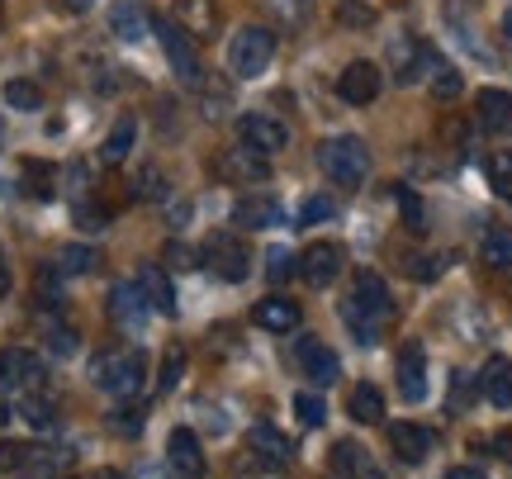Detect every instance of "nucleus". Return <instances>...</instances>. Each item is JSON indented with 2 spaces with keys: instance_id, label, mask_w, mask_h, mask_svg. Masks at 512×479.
<instances>
[{
  "instance_id": "nucleus-1",
  "label": "nucleus",
  "mask_w": 512,
  "mask_h": 479,
  "mask_svg": "<svg viewBox=\"0 0 512 479\" xmlns=\"http://www.w3.org/2000/svg\"><path fill=\"white\" fill-rule=\"evenodd\" d=\"M91 380L100 389H110L114 399H133L147 380V356L143 351H124V347L100 351L91 361Z\"/></svg>"
},
{
  "instance_id": "nucleus-2",
  "label": "nucleus",
  "mask_w": 512,
  "mask_h": 479,
  "mask_svg": "<svg viewBox=\"0 0 512 479\" xmlns=\"http://www.w3.org/2000/svg\"><path fill=\"white\" fill-rule=\"evenodd\" d=\"M318 166H323L328 181H337L342 190H356L370 171V152L356 133H342V138H328V143L318 148Z\"/></svg>"
},
{
  "instance_id": "nucleus-3",
  "label": "nucleus",
  "mask_w": 512,
  "mask_h": 479,
  "mask_svg": "<svg viewBox=\"0 0 512 479\" xmlns=\"http://www.w3.org/2000/svg\"><path fill=\"white\" fill-rule=\"evenodd\" d=\"M271 57H275V34L261 29V24H242L238 34H233V43H228V67H233V76H242V81H252V76L266 72Z\"/></svg>"
},
{
  "instance_id": "nucleus-4",
  "label": "nucleus",
  "mask_w": 512,
  "mask_h": 479,
  "mask_svg": "<svg viewBox=\"0 0 512 479\" xmlns=\"http://www.w3.org/2000/svg\"><path fill=\"white\" fill-rule=\"evenodd\" d=\"M152 29H157V38H162V53H166V62H171V72L181 76L185 86H200L204 81L200 48H195V38L185 34V24H176V19H157Z\"/></svg>"
},
{
  "instance_id": "nucleus-5",
  "label": "nucleus",
  "mask_w": 512,
  "mask_h": 479,
  "mask_svg": "<svg viewBox=\"0 0 512 479\" xmlns=\"http://www.w3.org/2000/svg\"><path fill=\"white\" fill-rule=\"evenodd\" d=\"M238 143L242 148L261 152V157H275V152L290 148V129L271 119V114H242L238 119Z\"/></svg>"
},
{
  "instance_id": "nucleus-6",
  "label": "nucleus",
  "mask_w": 512,
  "mask_h": 479,
  "mask_svg": "<svg viewBox=\"0 0 512 479\" xmlns=\"http://www.w3.org/2000/svg\"><path fill=\"white\" fill-rule=\"evenodd\" d=\"M294 356H299V370L309 375L313 385H337L342 380V361H337V351H328V342H318V337H294Z\"/></svg>"
},
{
  "instance_id": "nucleus-7",
  "label": "nucleus",
  "mask_w": 512,
  "mask_h": 479,
  "mask_svg": "<svg viewBox=\"0 0 512 479\" xmlns=\"http://www.w3.org/2000/svg\"><path fill=\"white\" fill-rule=\"evenodd\" d=\"M43 385V361L24 347H0V389H34Z\"/></svg>"
},
{
  "instance_id": "nucleus-8",
  "label": "nucleus",
  "mask_w": 512,
  "mask_h": 479,
  "mask_svg": "<svg viewBox=\"0 0 512 479\" xmlns=\"http://www.w3.org/2000/svg\"><path fill=\"white\" fill-rule=\"evenodd\" d=\"M166 465L176 479H200L204 475V446L190 427H176L171 442H166Z\"/></svg>"
},
{
  "instance_id": "nucleus-9",
  "label": "nucleus",
  "mask_w": 512,
  "mask_h": 479,
  "mask_svg": "<svg viewBox=\"0 0 512 479\" xmlns=\"http://www.w3.org/2000/svg\"><path fill=\"white\" fill-rule=\"evenodd\" d=\"M380 67L375 62H347L342 76H337V95L347 100V105H370L375 95H380Z\"/></svg>"
},
{
  "instance_id": "nucleus-10",
  "label": "nucleus",
  "mask_w": 512,
  "mask_h": 479,
  "mask_svg": "<svg viewBox=\"0 0 512 479\" xmlns=\"http://www.w3.org/2000/svg\"><path fill=\"white\" fill-rule=\"evenodd\" d=\"M337 271H342V247L337 242H313L309 252L299 257V276L309 280L313 290H328Z\"/></svg>"
},
{
  "instance_id": "nucleus-11",
  "label": "nucleus",
  "mask_w": 512,
  "mask_h": 479,
  "mask_svg": "<svg viewBox=\"0 0 512 479\" xmlns=\"http://www.w3.org/2000/svg\"><path fill=\"white\" fill-rule=\"evenodd\" d=\"M147 314H152V304H147L143 285H114V290H110V318L119 323V328L143 332L147 328Z\"/></svg>"
},
{
  "instance_id": "nucleus-12",
  "label": "nucleus",
  "mask_w": 512,
  "mask_h": 479,
  "mask_svg": "<svg viewBox=\"0 0 512 479\" xmlns=\"http://www.w3.org/2000/svg\"><path fill=\"white\" fill-rule=\"evenodd\" d=\"M389 446H394V456L403 465H422L432 456L437 437H432V427H422V423H394L389 427Z\"/></svg>"
},
{
  "instance_id": "nucleus-13",
  "label": "nucleus",
  "mask_w": 512,
  "mask_h": 479,
  "mask_svg": "<svg viewBox=\"0 0 512 479\" xmlns=\"http://www.w3.org/2000/svg\"><path fill=\"white\" fill-rule=\"evenodd\" d=\"M299 318H304V314H299V304H294L290 295H266L252 309V323H256V328H261V332H280V337L299 328Z\"/></svg>"
},
{
  "instance_id": "nucleus-14",
  "label": "nucleus",
  "mask_w": 512,
  "mask_h": 479,
  "mask_svg": "<svg viewBox=\"0 0 512 479\" xmlns=\"http://www.w3.org/2000/svg\"><path fill=\"white\" fill-rule=\"evenodd\" d=\"M219 176L223 181H266L271 176V166H266V157L261 152H252V148H228L219 157Z\"/></svg>"
},
{
  "instance_id": "nucleus-15",
  "label": "nucleus",
  "mask_w": 512,
  "mask_h": 479,
  "mask_svg": "<svg viewBox=\"0 0 512 479\" xmlns=\"http://www.w3.org/2000/svg\"><path fill=\"white\" fill-rule=\"evenodd\" d=\"M209 266H214L223 280H242L252 261H247V247H242L238 238L219 233V238H209Z\"/></svg>"
},
{
  "instance_id": "nucleus-16",
  "label": "nucleus",
  "mask_w": 512,
  "mask_h": 479,
  "mask_svg": "<svg viewBox=\"0 0 512 479\" xmlns=\"http://www.w3.org/2000/svg\"><path fill=\"white\" fill-rule=\"evenodd\" d=\"M233 219H238V228H275L285 219V209H280L275 195H242L233 204Z\"/></svg>"
},
{
  "instance_id": "nucleus-17",
  "label": "nucleus",
  "mask_w": 512,
  "mask_h": 479,
  "mask_svg": "<svg viewBox=\"0 0 512 479\" xmlns=\"http://www.w3.org/2000/svg\"><path fill=\"white\" fill-rule=\"evenodd\" d=\"M399 394L408 404H422V399H427V361H422V347L399 351Z\"/></svg>"
},
{
  "instance_id": "nucleus-18",
  "label": "nucleus",
  "mask_w": 512,
  "mask_h": 479,
  "mask_svg": "<svg viewBox=\"0 0 512 479\" xmlns=\"http://www.w3.org/2000/svg\"><path fill=\"white\" fill-rule=\"evenodd\" d=\"M110 29H114V38L138 43V38L152 29V19H147V10H143V0H114V5H110Z\"/></svg>"
},
{
  "instance_id": "nucleus-19",
  "label": "nucleus",
  "mask_w": 512,
  "mask_h": 479,
  "mask_svg": "<svg viewBox=\"0 0 512 479\" xmlns=\"http://www.w3.org/2000/svg\"><path fill=\"white\" fill-rule=\"evenodd\" d=\"M332 470L347 479H380V465L370 461V451L361 442H337L332 446Z\"/></svg>"
},
{
  "instance_id": "nucleus-20",
  "label": "nucleus",
  "mask_w": 512,
  "mask_h": 479,
  "mask_svg": "<svg viewBox=\"0 0 512 479\" xmlns=\"http://www.w3.org/2000/svg\"><path fill=\"white\" fill-rule=\"evenodd\" d=\"M479 389H484V399L494 408H512V361L494 356V361L484 366V375H479Z\"/></svg>"
},
{
  "instance_id": "nucleus-21",
  "label": "nucleus",
  "mask_w": 512,
  "mask_h": 479,
  "mask_svg": "<svg viewBox=\"0 0 512 479\" xmlns=\"http://www.w3.org/2000/svg\"><path fill=\"white\" fill-rule=\"evenodd\" d=\"M138 285H143L152 314H166V318L176 314V290H171V280H166L162 266H143V271H138Z\"/></svg>"
},
{
  "instance_id": "nucleus-22",
  "label": "nucleus",
  "mask_w": 512,
  "mask_h": 479,
  "mask_svg": "<svg viewBox=\"0 0 512 479\" xmlns=\"http://www.w3.org/2000/svg\"><path fill=\"white\" fill-rule=\"evenodd\" d=\"M479 124L489 133H512V91H479Z\"/></svg>"
},
{
  "instance_id": "nucleus-23",
  "label": "nucleus",
  "mask_w": 512,
  "mask_h": 479,
  "mask_svg": "<svg viewBox=\"0 0 512 479\" xmlns=\"http://www.w3.org/2000/svg\"><path fill=\"white\" fill-rule=\"evenodd\" d=\"M356 304H361V309H370V314L375 318H389L394 314V299H389V285H384L380 276H375V271H361V276H356Z\"/></svg>"
},
{
  "instance_id": "nucleus-24",
  "label": "nucleus",
  "mask_w": 512,
  "mask_h": 479,
  "mask_svg": "<svg viewBox=\"0 0 512 479\" xmlns=\"http://www.w3.org/2000/svg\"><path fill=\"white\" fill-rule=\"evenodd\" d=\"M247 442H252V451L256 456H266L271 465H285L294 456V446H290V437L285 432H275L271 423H256L252 432H247Z\"/></svg>"
},
{
  "instance_id": "nucleus-25",
  "label": "nucleus",
  "mask_w": 512,
  "mask_h": 479,
  "mask_svg": "<svg viewBox=\"0 0 512 479\" xmlns=\"http://www.w3.org/2000/svg\"><path fill=\"white\" fill-rule=\"evenodd\" d=\"M479 257L489 261L494 271H508L512 266V228H503V223L484 228V238H479Z\"/></svg>"
},
{
  "instance_id": "nucleus-26",
  "label": "nucleus",
  "mask_w": 512,
  "mask_h": 479,
  "mask_svg": "<svg viewBox=\"0 0 512 479\" xmlns=\"http://www.w3.org/2000/svg\"><path fill=\"white\" fill-rule=\"evenodd\" d=\"M347 408H351V418H356V423H366V427L384 423V399H380V389H375V385H356V389H351Z\"/></svg>"
},
{
  "instance_id": "nucleus-27",
  "label": "nucleus",
  "mask_w": 512,
  "mask_h": 479,
  "mask_svg": "<svg viewBox=\"0 0 512 479\" xmlns=\"http://www.w3.org/2000/svg\"><path fill=\"white\" fill-rule=\"evenodd\" d=\"M342 318H347L351 337H356L361 347H375V342H380V323H384V318H375L370 309H361L356 299H347V309H342Z\"/></svg>"
},
{
  "instance_id": "nucleus-28",
  "label": "nucleus",
  "mask_w": 512,
  "mask_h": 479,
  "mask_svg": "<svg viewBox=\"0 0 512 479\" xmlns=\"http://www.w3.org/2000/svg\"><path fill=\"white\" fill-rule=\"evenodd\" d=\"M133 138H138V124H133V119L124 114V119H119V124L110 129V138H105V152H100V157H105L110 166H119L128 152H133Z\"/></svg>"
},
{
  "instance_id": "nucleus-29",
  "label": "nucleus",
  "mask_w": 512,
  "mask_h": 479,
  "mask_svg": "<svg viewBox=\"0 0 512 479\" xmlns=\"http://www.w3.org/2000/svg\"><path fill=\"white\" fill-rule=\"evenodd\" d=\"M95 247H81V242H72V247H62L57 252V276H91L95 271Z\"/></svg>"
},
{
  "instance_id": "nucleus-30",
  "label": "nucleus",
  "mask_w": 512,
  "mask_h": 479,
  "mask_svg": "<svg viewBox=\"0 0 512 479\" xmlns=\"http://www.w3.org/2000/svg\"><path fill=\"white\" fill-rule=\"evenodd\" d=\"M5 105L10 110H19V114H34V110H43V91H38L34 81H5Z\"/></svg>"
},
{
  "instance_id": "nucleus-31",
  "label": "nucleus",
  "mask_w": 512,
  "mask_h": 479,
  "mask_svg": "<svg viewBox=\"0 0 512 479\" xmlns=\"http://www.w3.org/2000/svg\"><path fill=\"white\" fill-rule=\"evenodd\" d=\"M53 176H57V166H48V162H24V190H29L34 200H53V195H57Z\"/></svg>"
},
{
  "instance_id": "nucleus-32",
  "label": "nucleus",
  "mask_w": 512,
  "mask_h": 479,
  "mask_svg": "<svg viewBox=\"0 0 512 479\" xmlns=\"http://www.w3.org/2000/svg\"><path fill=\"white\" fill-rule=\"evenodd\" d=\"M489 185H494L498 200L512 204V152H494L489 157Z\"/></svg>"
},
{
  "instance_id": "nucleus-33",
  "label": "nucleus",
  "mask_w": 512,
  "mask_h": 479,
  "mask_svg": "<svg viewBox=\"0 0 512 479\" xmlns=\"http://www.w3.org/2000/svg\"><path fill=\"white\" fill-rule=\"evenodd\" d=\"M110 204H95V200H81L76 204V228L81 233H100V228H110Z\"/></svg>"
},
{
  "instance_id": "nucleus-34",
  "label": "nucleus",
  "mask_w": 512,
  "mask_h": 479,
  "mask_svg": "<svg viewBox=\"0 0 512 479\" xmlns=\"http://www.w3.org/2000/svg\"><path fill=\"white\" fill-rule=\"evenodd\" d=\"M294 271H299V257H294L290 247H271V252H266V276H271L275 285H285Z\"/></svg>"
},
{
  "instance_id": "nucleus-35",
  "label": "nucleus",
  "mask_w": 512,
  "mask_h": 479,
  "mask_svg": "<svg viewBox=\"0 0 512 479\" xmlns=\"http://www.w3.org/2000/svg\"><path fill=\"white\" fill-rule=\"evenodd\" d=\"M399 214L413 233H427V204L418 200V190H399Z\"/></svg>"
},
{
  "instance_id": "nucleus-36",
  "label": "nucleus",
  "mask_w": 512,
  "mask_h": 479,
  "mask_svg": "<svg viewBox=\"0 0 512 479\" xmlns=\"http://www.w3.org/2000/svg\"><path fill=\"white\" fill-rule=\"evenodd\" d=\"M337 219V200H328V195H309L304 200V209H299V223L304 228H313V223H328Z\"/></svg>"
},
{
  "instance_id": "nucleus-37",
  "label": "nucleus",
  "mask_w": 512,
  "mask_h": 479,
  "mask_svg": "<svg viewBox=\"0 0 512 479\" xmlns=\"http://www.w3.org/2000/svg\"><path fill=\"white\" fill-rule=\"evenodd\" d=\"M294 413H299V423H304V427H323V423H328V404H323L318 394H299V399H294Z\"/></svg>"
},
{
  "instance_id": "nucleus-38",
  "label": "nucleus",
  "mask_w": 512,
  "mask_h": 479,
  "mask_svg": "<svg viewBox=\"0 0 512 479\" xmlns=\"http://www.w3.org/2000/svg\"><path fill=\"white\" fill-rule=\"evenodd\" d=\"M460 86H465V81H460L456 67H446V62H437V72H432V95H437V100H456Z\"/></svg>"
},
{
  "instance_id": "nucleus-39",
  "label": "nucleus",
  "mask_w": 512,
  "mask_h": 479,
  "mask_svg": "<svg viewBox=\"0 0 512 479\" xmlns=\"http://www.w3.org/2000/svg\"><path fill=\"white\" fill-rule=\"evenodd\" d=\"M181 375H185V351L181 347H166V356H162V380H157V389H176L181 385Z\"/></svg>"
},
{
  "instance_id": "nucleus-40",
  "label": "nucleus",
  "mask_w": 512,
  "mask_h": 479,
  "mask_svg": "<svg viewBox=\"0 0 512 479\" xmlns=\"http://www.w3.org/2000/svg\"><path fill=\"white\" fill-rule=\"evenodd\" d=\"M133 195H138V200H162L166 195L162 171H157V166H143V171H138V181H133Z\"/></svg>"
},
{
  "instance_id": "nucleus-41",
  "label": "nucleus",
  "mask_w": 512,
  "mask_h": 479,
  "mask_svg": "<svg viewBox=\"0 0 512 479\" xmlns=\"http://www.w3.org/2000/svg\"><path fill=\"white\" fill-rule=\"evenodd\" d=\"M19 413H24V423H34V427H48V423H53V404H48L43 394H24Z\"/></svg>"
},
{
  "instance_id": "nucleus-42",
  "label": "nucleus",
  "mask_w": 512,
  "mask_h": 479,
  "mask_svg": "<svg viewBox=\"0 0 512 479\" xmlns=\"http://www.w3.org/2000/svg\"><path fill=\"white\" fill-rule=\"evenodd\" d=\"M275 5V15L285 19V24H290V29H299V24H304V19H309V0H271Z\"/></svg>"
},
{
  "instance_id": "nucleus-43",
  "label": "nucleus",
  "mask_w": 512,
  "mask_h": 479,
  "mask_svg": "<svg viewBox=\"0 0 512 479\" xmlns=\"http://www.w3.org/2000/svg\"><path fill=\"white\" fill-rule=\"evenodd\" d=\"M29 456H34V451H29L24 442H5V446H0V475H5V470H24V461H29Z\"/></svg>"
},
{
  "instance_id": "nucleus-44",
  "label": "nucleus",
  "mask_w": 512,
  "mask_h": 479,
  "mask_svg": "<svg viewBox=\"0 0 512 479\" xmlns=\"http://www.w3.org/2000/svg\"><path fill=\"white\" fill-rule=\"evenodd\" d=\"M48 351H53V356H72V351H76V332L72 328H53V332H48Z\"/></svg>"
},
{
  "instance_id": "nucleus-45",
  "label": "nucleus",
  "mask_w": 512,
  "mask_h": 479,
  "mask_svg": "<svg viewBox=\"0 0 512 479\" xmlns=\"http://www.w3.org/2000/svg\"><path fill=\"white\" fill-rule=\"evenodd\" d=\"M166 261H171L176 271H190V266H200V257H195V252H190L185 242H171V247H166Z\"/></svg>"
},
{
  "instance_id": "nucleus-46",
  "label": "nucleus",
  "mask_w": 512,
  "mask_h": 479,
  "mask_svg": "<svg viewBox=\"0 0 512 479\" xmlns=\"http://www.w3.org/2000/svg\"><path fill=\"white\" fill-rule=\"evenodd\" d=\"M128 413H114V427H124V432H138L143 427V408L138 404H124Z\"/></svg>"
},
{
  "instance_id": "nucleus-47",
  "label": "nucleus",
  "mask_w": 512,
  "mask_h": 479,
  "mask_svg": "<svg viewBox=\"0 0 512 479\" xmlns=\"http://www.w3.org/2000/svg\"><path fill=\"white\" fill-rule=\"evenodd\" d=\"M494 456L512 465V432H498V437H494Z\"/></svg>"
},
{
  "instance_id": "nucleus-48",
  "label": "nucleus",
  "mask_w": 512,
  "mask_h": 479,
  "mask_svg": "<svg viewBox=\"0 0 512 479\" xmlns=\"http://www.w3.org/2000/svg\"><path fill=\"white\" fill-rule=\"evenodd\" d=\"M10 285H15V271H10V257L0 252V295H10Z\"/></svg>"
},
{
  "instance_id": "nucleus-49",
  "label": "nucleus",
  "mask_w": 512,
  "mask_h": 479,
  "mask_svg": "<svg viewBox=\"0 0 512 479\" xmlns=\"http://www.w3.org/2000/svg\"><path fill=\"white\" fill-rule=\"evenodd\" d=\"M446 479H484V470H475V465H456Z\"/></svg>"
},
{
  "instance_id": "nucleus-50",
  "label": "nucleus",
  "mask_w": 512,
  "mask_h": 479,
  "mask_svg": "<svg viewBox=\"0 0 512 479\" xmlns=\"http://www.w3.org/2000/svg\"><path fill=\"white\" fill-rule=\"evenodd\" d=\"M62 10H72V15H81V10H91V0H57Z\"/></svg>"
},
{
  "instance_id": "nucleus-51",
  "label": "nucleus",
  "mask_w": 512,
  "mask_h": 479,
  "mask_svg": "<svg viewBox=\"0 0 512 479\" xmlns=\"http://www.w3.org/2000/svg\"><path fill=\"white\" fill-rule=\"evenodd\" d=\"M347 24H370V10H347Z\"/></svg>"
},
{
  "instance_id": "nucleus-52",
  "label": "nucleus",
  "mask_w": 512,
  "mask_h": 479,
  "mask_svg": "<svg viewBox=\"0 0 512 479\" xmlns=\"http://www.w3.org/2000/svg\"><path fill=\"white\" fill-rule=\"evenodd\" d=\"M10 413H15V408H10V404H5V399H0V427L10 423Z\"/></svg>"
},
{
  "instance_id": "nucleus-53",
  "label": "nucleus",
  "mask_w": 512,
  "mask_h": 479,
  "mask_svg": "<svg viewBox=\"0 0 512 479\" xmlns=\"http://www.w3.org/2000/svg\"><path fill=\"white\" fill-rule=\"evenodd\" d=\"M91 479H124L119 470H100V475H91Z\"/></svg>"
},
{
  "instance_id": "nucleus-54",
  "label": "nucleus",
  "mask_w": 512,
  "mask_h": 479,
  "mask_svg": "<svg viewBox=\"0 0 512 479\" xmlns=\"http://www.w3.org/2000/svg\"><path fill=\"white\" fill-rule=\"evenodd\" d=\"M503 34L512 38V10H508V15H503Z\"/></svg>"
}]
</instances>
